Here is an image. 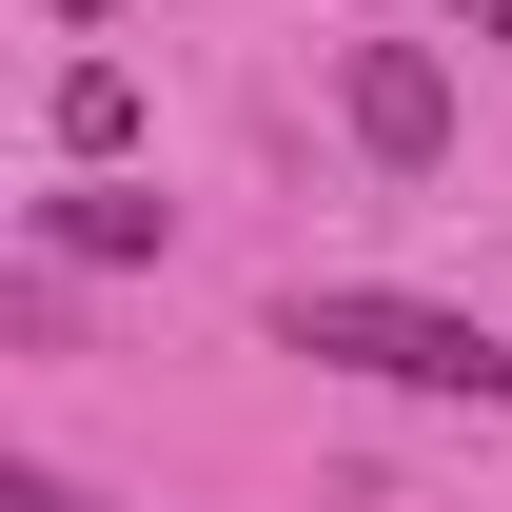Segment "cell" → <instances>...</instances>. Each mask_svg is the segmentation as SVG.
I'll use <instances>...</instances> for the list:
<instances>
[{"label": "cell", "mask_w": 512, "mask_h": 512, "mask_svg": "<svg viewBox=\"0 0 512 512\" xmlns=\"http://www.w3.org/2000/svg\"><path fill=\"white\" fill-rule=\"evenodd\" d=\"M276 355H316V375H375V394H512V335L434 316V296H375V276H296L276 296Z\"/></svg>", "instance_id": "1"}, {"label": "cell", "mask_w": 512, "mask_h": 512, "mask_svg": "<svg viewBox=\"0 0 512 512\" xmlns=\"http://www.w3.org/2000/svg\"><path fill=\"white\" fill-rule=\"evenodd\" d=\"M335 119H355V158H375V178H434V158H453V79H434V40H355V60H335Z\"/></svg>", "instance_id": "2"}, {"label": "cell", "mask_w": 512, "mask_h": 512, "mask_svg": "<svg viewBox=\"0 0 512 512\" xmlns=\"http://www.w3.org/2000/svg\"><path fill=\"white\" fill-rule=\"evenodd\" d=\"M40 237H60V256H99V276H119V256H158V197H138V178H79L60 217H40Z\"/></svg>", "instance_id": "3"}, {"label": "cell", "mask_w": 512, "mask_h": 512, "mask_svg": "<svg viewBox=\"0 0 512 512\" xmlns=\"http://www.w3.org/2000/svg\"><path fill=\"white\" fill-rule=\"evenodd\" d=\"M138 138V79L119 60H60V158H119Z\"/></svg>", "instance_id": "4"}, {"label": "cell", "mask_w": 512, "mask_h": 512, "mask_svg": "<svg viewBox=\"0 0 512 512\" xmlns=\"http://www.w3.org/2000/svg\"><path fill=\"white\" fill-rule=\"evenodd\" d=\"M0 512H99V493H79V473H40V453H20V473H0Z\"/></svg>", "instance_id": "5"}, {"label": "cell", "mask_w": 512, "mask_h": 512, "mask_svg": "<svg viewBox=\"0 0 512 512\" xmlns=\"http://www.w3.org/2000/svg\"><path fill=\"white\" fill-rule=\"evenodd\" d=\"M434 20H453V40H512V0H434Z\"/></svg>", "instance_id": "6"}, {"label": "cell", "mask_w": 512, "mask_h": 512, "mask_svg": "<svg viewBox=\"0 0 512 512\" xmlns=\"http://www.w3.org/2000/svg\"><path fill=\"white\" fill-rule=\"evenodd\" d=\"M40 20H119V0H40Z\"/></svg>", "instance_id": "7"}]
</instances>
